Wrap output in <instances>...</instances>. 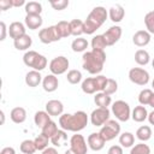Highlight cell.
I'll return each instance as SVG.
<instances>
[{
	"label": "cell",
	"instance_id": "obj_26",
	"mask_svg": "<svg viewBox=\"0 0 154 154\" xmlns=\"http://www.w3.org/2000/svg\"><path fill=\"white\" fill-rule=\"evenodd\" d=\"M81 88H82L83 93H85V94H94V93H96L97 88H96L95 78L94 77H87L85 79H83Z\"/></svg>",
	"mask_w": 154,
	"mask_h": 154
},
{
	"label": "cell",
	"instance_id": "obj_10",
	"mask_svg": "<svg viewBox=\"0 0 154 154\" xmlns=\"http://www.w3.org/2000/svg\"><path fill=\"white\" fill-rule=\"evenodd\" d=\"M38 38L42 43H52V42H57L59 41L61 37L59 36L58 31H57V28L55 25H51V26H47V28H43L38 31Z\"/></svg>",
	"mask_w": 154,
	"mask_h": 154
},
{
	"label": "cell",
	"instance_id": "obj_5",
	"mask_svg": "<svg viewBox=\"0 0 154 154\" xmlns=\"http://www.w3.org/2000/svg\"><path fill=\"white\" fill-rule=\"evenodd\" d=\"M99 132L102 136V138L106 142H108V141H112L113 138H116V136H118L120 134V125L117 120L109 119L101 126Z\"/></svg>",
	"mask_w": 154,
	"mask_h": 154
},
{
	"label": "cell",
	"instance_id": "obj_30",
	"mask_svg": "<svg viewBox=\"0 0 154 154\" xmlns=\"http://www.w3.org/2000/svg\"><path fill=\"white\" fill-rule=\"evenodd\" d=\"M136 137L140 141H142V142H146V141L150 140V137H152V129L148 125L140 126L137 129V131H136Z\"/></svg>",
	"mask_w": 154,
	"mask_h": 154
},
{
	"label": "cell",
	"instance_id": "obj_27",
	"mask_svg": "<svg viewBox=\"0 0 154 154\" xmlns=\"http://www.w3.org/2000/svg\"><path fill=\"white\" fill-rule=\"evenodd\" d=\"M70 29H71V35L73 36H81L84 34V22L81 19H72L70 22Z\"/></svg>",
	"mask_w": 154,
	"mask_h": 154
},
{
	"label": "cell",
	"instance_id": "obj_13",
	"mask_svg": "<svg viewBox=\"0 0 154 154\" xmlns=\"http://www.w3.org/2000/svg\"><path fill=\"white\" fill-rule=\"evenodd\" d=\"M105 143H106V141L102 138L100 132H93L88 136V146L94 152L101 150L105 147Z\"/></svg>",
	"mask_w": 154,
	"mask_h": 154
},
{
	"label": "cell",
	"instance_id": "obj_33",
	"mask_svg": "<svg viewBox=\"0 0 154 154\" xmlns=\"http://www.w3.org/2000/svg\"><path fill=\"white\" fill-rule=\"evenodd\" d=\"M42 132L41 134H43L45 136H47L48 138H52L57 132H58V125H57V123L55 122H53V120H51V122H48L42 129Z\"/></svg>",
	"mask_w": 154,
	"mask_h": 154
},
{
	"label": "cell",
	"instance_id": "obj_49",
	"mask_svg": "<svg viewBox=\"0 0 154 154\" xmlns=\"http://www.w3.org/2000/svg\"><path fill=\"white\" fill-rule=\"evenodd\" d=\"M0 154H16V150L12 147H5V148L1 149Z\"/></svg>",
	"mask_w": 154,
	"mask_h": 154
},
{
	"label": "cell",
	"instance_id": "obj_32",
	"mask_svg": "<svg viewBox=\"0 0 154 154\" xmlns=\"http://www.w3.org/2000/svg\"><path fill=\"white\" fill-rule=\"evenodd\" d=\"M119 143L122 147L124 148H130L134 146L135 143V136L131 134V132H123L120 136H119Z\"/></svg>",
	"mask_w": 154,
	"mask_h": 154
},
{
	"label": "cell",
	"instance_id": "obj_55",
	"mask_svg": "<svg viewBox=\"0 0 154 154\" xmlns=\"http://www.w3.org/2000/svg\"><path fill=\"white\" fill-rule=\"evenodd\" d=\"M152 66H153V69H154V58H153V61H152Z\"/></svg>",
	"mask_w": 154,
	"mask_h": 154
},
{
	"label": "cell",
	"instance_id": "obj_23",
	"mask_svg": "<svg viewBox=\"0 0 154 154\" xmlns=\"http://www.w3.org/2000/svg\"><path fill=\"white\" fill-rule=\"evenodd\" d=\"M131 118L136 122V123H142L143 120H146L148 118V112L144 106L140 105V106H136L132 112H131Z\"/></svg>",
	"mask_w": 154,
	"mask_h": 154
},
{
	"label": "cell",
	"instance_id": "obj_41",
	"mask_svg": "<svg viewBox=\"0 0 154 154\" xmlns=\"http://www.w3.org/2000/svg\"><path fill=\"white\" fill-rule=\"evenodd\" d=\"M130 154H150V148H149L148 144L141 142L138 144H135L131 148Z\"/></svg>",
	"mask_w": 154,
	"mask_h": 154
},
{
	"label": "cell",
	"instance_id": "obj_31",
	"mask_svg": "<svg viewBox=\"0 0 154 154\" xmlns=\"http://www.w3.org/2000/svg\"><path fill=\"white\" fill-rule=\"evenodd\" d=\"M149 60H150V57H149V53L146 49H138V51H136V53H135V61L138 65L144 66V65H147L149 63Z\"/></svg>",
	"mask_w": 154,
	"mask_h": 154
},
{
	"label": "cell",
	"instance_id": "obj_42",
	"mask_svg": "<svg viewBox=\"0 0 154 154\" xmlns=\"http://www.w3.org/2000/svg\"><path fill=\"white\" fill-rule=\"evenodd\" d=\"M144 24L149 34H154V11L148 12L144 16Z\"/></svg>",
	"mask_w": 154,
	"mask_h": 154
},
{
	"label": "cell",
	"instance_id": "obj_40",
	"mask_svg": "<svg viewBox=\"0 0 154 154\" xmlns=\"http://www.w3.org/2000/svg\"><path fill=\"white\" fill-rule=\"evenodd\" d=\"M66 79L71 84H77L82 81V73L78 70H70L66 75Z\"/></svg>",
	"mask_w": 154,
	"mask_h": 154
},
{
	"label": "cell",
	"instance_id": "obj_2",
	"mask_svg": "<svg viewBox=\"0 0 154 154\" xmlns=\"http://www.w3.org/2000/svg\"><path fill=\"white\" fill-rule=\"evenodd\" d=\"M83 60V69L91 75H97L102 71L105 61H106V53L99 49H91L85 52L82 57Z\"/></svg>",
	"mask_w": 154,
	"mask_h": 154
},
{
	"label": "cell",
	"instance_id": "obj_48",
	"mask_svg": "<svg viewBox=\"0 0 154 154\" xmlns=\"http://www.w3.org/2000/svg\"><path fill=\"white\" fill-rule=\"evenodd\" d=\"M0 30H1V35H0V41H4L6 38V32L8 31V28H6L5 22H0Z\"/></svg>",
	"mask_w": 154,
	"mask_h": 154
},
{
	"label": "cell",
	"instance_id": "obj_45",
	"mask_svg": "<svg viewBox=\"0 0 154 154\" xmlns=\"http://www.w3.org/2000/svg\"><path fill=\"white\" fill-rule=\"evenodd\" d=\"M51 6L57 11H63L69 6V0H55L51 1Z\"/></svg>",
	"mask_w": 154,
	"mask_h": 154
},
{
	"label": "cell",
	"instance_id": "obj_28",
	"mask_svg": "<svg viewBox=\"0 0 154 154\" xmlns=\"http://www.w3.org/2000/svg\"><path fill=\"white\" fill-rule=\"evenodd\" d=\"M55 28H57V31L59 34V36L63 38V37H67L71 35V29H70V22H66V20H60L55 24Z\"/></svg>",
	"mask_w": 154,
	"mask_h": 154
},
{
	"label": "cell",
	"instance_id": "obj_20",
	"mask_svg": "<svg viewBox=\"0 0 154 154\" xmlns=\"http://www.w3.org/2000/svg\"><path fill=\"white\" fill-rule=\"evenodd\" d=\"M42 79L43 78H42L40 71H36V70H31L25 75V83H26V85H29L31 88L37 87L42 82Z\"/></svg>",
	"mask_w": 154,
	"mask_h": 154
},
{
	"label": "cell",
	"instance_id": "obj_53",
	"mask_svg": "<svg viewBox=\"0 0 154 154\" xmlns=\"http://www.w3.org/2000/svg\"><path fill=\"white\" fill-rule=\"evenodd\" d=\"M149 106L154 109V93H153V96H152V99H150V102H149Z\"/></svg>",
	"mask_w": 154,
	"mask_h": 154
},
{
	"label": "cell",
	"instance_id": "obj_37",
	"mask_svg": "<svg viewBox=\"0 0 154 154\" xmlns=\"http://www.w3.org/2000/svg\"><path fill=\"white\" fill-rule=\"evenodd\" d=\"M49 141H51V138H48V137L45 136L43 134H40V135L36 136L35 140H34L37 150H45L46 148H48V143H49Z\"/></svg>",
	"mask_w": 154,
	"mask_h": 154
},
{
	"label": "cell",
	"instance_id": "obj_25",
	"mask_svg": "<svg viewBox=\"0 0 154 154\" xmlns=\"http://www.w3.org/2000/svg\"><path fill=\"white\" fill-rule=\"evenodd\" d=\"M35 125L40 129H42L48 122H51V116L47 113V111H37L34 116Z\"/></svg>",
	"mask_w": 154,
	"mask_h": 154
},
{
	"label": "cell",
	"instance_id": "obj_3",
	"mask_svg": "<svg viewBox=\"0 0 154 154\" xmlns=\"http://www.w3.org/2000/svg\"><path fill=\"white\" fill-rule=\"evenodd\" d=\"M107 17H108V12L105 7L102 6L94 7L88 14L87 19L84 20V34L87 35L94 34L106 22Z\"/></svg>",
	"mask_w": 154,
	"mask_h": 154
},
{
	"label": "cell",
	"instance_id": "obj_44",
	"mask_svg": "<svg viewBox=\"0 0 154 154\" xmlns=\"http://www.w3.org/2000/svg\"><path fill=\"white\" fill-rule=\"evenodd\" d=\"M95 78V82H96V88H97V91H103L105 87H106V83H107V77L106 76H102V75H97Z\"/></svg>",
	"mask_w": 154,
	"mask_h": 154
},
{
	"label": "cell",
	"instance_id": "obj_54",
	"mask_svg": "<svg viewBox=\"0 0 154 154\" xmlns=\"http://www.w3.org/2000/svg\"><path fill=\"white\" fill-rule=\"evenodd\" d=\"M64 154H75V153H73V152H72L71 149H67V150H66V152H65Z\"/></svg>",
	"mask_w": 154,
	"mask_h": 154
},
{
	"label": "cell",
	"instance_id": "obj_46",
	"mask_svg": "<svg viewBox=\"0 0 154 154\" xmlns=\"http://www.w3.org/2000/svg\"><path fill=\"white\" fill-rule=\"evenodd\" d=\"M11 7H13L12 0H1V1H0V10H1V11L10 10Z\"/></svg>",
	"mask_w": 154,
	"mask_h": 154
},
{
	"label": "cell",
	"instance_id": "obj_7",
	"mask_svg": "<svg viewBox=\"0 0 154 154\" xmlns=\"http://www.w3.org/2000/svg\"><path fill=\"white\" fill-rule=\"evenodd\" d=\"M69 59L66 57H63V55H59V57H55L54 59L51 60L49 63V71L52 75H55V76H59V75H63L69 69Z\"/></svg>",
	"mask_w": 154,
	"mask_h": 154
},
{
	"label": "cell",
	"instance_id": "obj_15",
	"mask_svg": "<svg viewBox=\"0 0 154 154\" xmlns=\"http://www.w3.org/2000/svg\"><path fill=\"white\" fill-rule=\"evenodd\" d=\"M25 34H26L25 32V25L23 23L13 22V23L10 24V26H8V35H10L11 38H13V41L19 38V37H22V36H24Z\"/></svg>",
	"mask_w": 154,
	"mask_h": 154
},
{
	"label": "cell",
	"instance_id": "obj_35",
	"mask_svg": "<svg viewBox=\"0 0 154 154\" xmlns=\"http://www.w3.org/2000/svg\"><path fill=\"white\" fill-rule=\"evenodd\" d=\"M25 12L26 14H41L42 5L37 1H29L25 5Z\"/></svg>",
	"mask_w": 154,
	"mask_h": 154
},
{
	"label": "cell",
	"instance_id": "obj_34",
	"mask_svg": "<svg viewBox=\"0 0 154 154\" xmlns=\"http://www.w3.org/2000/svg\"><path fill=\"white\" fill-rule=\"evenodd\" d=\"M71 48L73 52H84L88 48V41L83 37H77L72 41L71 43Z\"/></svg>",
	"mask_w": 154,
	"mask_h": 154
},
{
	"label": "cell",
	"instance_id": "obj_1",
	"mask_svg": "<svg viewBox=\"0 0 154 154\" xmlns=\"http://www.w3.org/2000/svg\"><path fill=\"white\" fill-rule=\"evenodd\" d=\"M88 124V116L84 111H77L73 114L65 113L59 117V125L65 131L78 132Z\"/></svg>",
	"mask_w": 154,
	"mask_h": 154
},
{
	"label": "cell",
	"instance_id": "obj_21",
	"mask_svg": "<svg viewBox=\"0 0 154 154\" xmlns=\"http://www.w3.org/2000/svg\"><path fill=\"white\" fill-rule=\"evenodd\" d=\"M10 118L16 124H22L26 119V111L23 107H14L10 113Z\"/></svg>",
	"mask_w": 154,
	"mask_h": 154
},
{
	"label": "cell",
	"instance_id": "obj_16",
	"mask_svg": "<svg viewBox=\"0 0 154 154\" xmlns=\"http://www.w3.org/2000/svg\"><path fill=\"white\" fill-rule=\"evenodd\" d=\"M132 42L137 47H144L150 42V34L147 30H138L134 34Z\"/></svg>",
	"mask_w": 154,
	"mask_h": 154
},
{
	"label": "cell",
	"instance_id": "obj_4",
	"mask_svg": "<svg viewBox=\"0 0 154 154\" xmlns=\"http://www.w3.org/2000/svg\"><path fill=\"white\" fill-rule=\"evenodd\" d=\"M23 61L26 66L32 67V70L42 71L47 66V59L45 55L35 52V51H28L23 55Z\"/></svg>",
	"mask_w": 154,
	"mask_h": 154
},
{
	"label": "cell",
	"instance_id": "obj_12",
	"mask_svg": "<svg viewBox=\"0 0 154 154\" xmlns=\"http://www.w3.org/2000/svg\"><path fill=\"white\" fill-rule=\"evenodd\" d=\"M102 35H103V38H105L107 46H113L116 42L119 41V38L122 36V28L119 25H113Z\"/></svg>",
	"mask_w": 154,
	"mask_h": 154
},
{
	"label": "cell",
	"instance_id": "obj_17",
	"mask_svg": "<svg viewBox=\"0 0 154 154\" xmlns=\"http://www.w3.org/2000/svg\"><path fill=\"white\" fill-rule=\"evenodd\" d=\"M58 85H59V81H58V77L55 75H52V73L47 75L42 79V87H43L45 91L53 93L58 89Z\"/></svg>",
	"mask_w": 154,
	"mask_h": 154
},
{
	"label": "cell",
	"instance_id": "obj_36",
	"mask_svg": "<svg viewBox=\"0 0 154 154\" xmlns=\"http://www.w3.org/2000/svg\"><path fill=\"white\" fill-rule=\"evenodd\" d=\"M20 152L23 154H34L37 149H36V146H35V142L32 140H24L22 143H20Z\"/></svg>",
	"mask_w": 154,
	"mask_h": 154
},
{
	"label": "cell",
	"instance_id": "obj_51",
	"mask_svg": "<svg viewBox=\"0 0 154 154\" xmlns=\"http://www.w3.org/2000/svg\"><path fill=\"white\" fill-rule=\"evenodd\" d=\"M12 4H13V7H20V6H25L26 2L24 0H12Z\"/></svg>",
	"mask_w": 154,
	"mask_h": 154
},
{
	"label": "cell",
	"instance_id": "obj_56",
	"mask_svg": "<svg viewBox=\"0 0 154 154\" xmlns=\"http://www.w3.org/2000/svg\"><path fill=\"white\" fill-rule=\"evenodd\" d=\"M152 87H153V89H154V79H153V82H152Z\"/></svg>",
	"mask_w": 154,
	"mask_h": 154
},
{
	"label": "cell",
	"instance_id": "obj_24",
	"mask_svg": "<svg viewBox=\"0 0 154 154\" xmlns=\"http://www.w3.org/2000/svg\"><path fill=\"white\" fill-rule=\"evenodd\" d=\"M94 102L96 103V106H99V107H101V108H107V107L111 105L112 99H111L109 95L105 94L103 91H99V93H96L95 96H94Z\"/></svg>",
	"mask_w": 154,
	"mask_h": 154
},
{
	"label": "cell",
	"instance_id": "obj_50",
	"mask_svg": "<svg viewBox=\"0 0 154 154\" xmlns=\"http://www.w3.org/2000/svg\"><path fill=\"white\" fill-rule=\"evenodd\" d=\"M41 154H58V150H57L54 147H48V148H46L45 150H42Z\"/></svg>",
	"mask_w": 154,
	"mask_h": 154
},
{
	"label": "cell",
	"instance_id": "obj_18",
	"mask_svg": "<svg viewBox=\"0 0 154 154\" xmlns=\"http://www.w3.org/2000/svg\"><path fill=\"white\" fill-rule=\"evenodd\" d=\"M124 14H125V11H124L123 6L119 5V4L113 5V6L108 10V17H109V19H111L113 23H119V22H122L123 18H124Z\"/></svg>",
	"mask_w": 154,
	"mask_h": 154
},
{
	"label": "cell",
	"instance_id": "obj_39",
	"mask_svg": "<svg viewBox=\"0 0 154 154\" xmlns=\"http://www.w3.org/2000/svg\"><path fill=\"white\" fill-rule=\"evenodd\" d=\"M152 96H153V91L150 89H143V90H141V93L138 94V102H140V105H142V106L149 105Z\"/></svg>",
	"mask_w": 154,
	"mask_h": 154
},
{
	"label": "cell",
	"instance_id": "obj_9",
	"mask_svg": "<svg viewBox=\"0 0 154 154\" xmlns=\"http://www.w3.org/2000/svg\"><path fill=\"white\" fill-rule=\"evenodd\" d=\"M70 149L75 154H87L88 146L85 142V138L81 134H75L70 138Z\"/></svg>",
	"mask_w": 154,
	"mask_h": 154
},
{
	"label": "cell",
	"instance_id": "obj_14",
	"mask_svg": "<svg viewBox=\"0 0 154 154\" xmlns=\"http://www.w3.org/2000/svg\"><path fill=\"white\" fill-rule=\"evenodd\" d=\"M46 111L51 117H60L64 111V105L59 100H49L46 103Z\"/></svg>",
	"mask_w": 154,
	"mask_h": 154
},
{
	"label": "cell",
	"instance_id": "obj_47",
	"mask_svg": "<svg viewBox=\"0 0 154 154\" xmlns=\"http://www.w3.org/2000/svg\"><path fill=\"white\" fill-rule=\"evenodd\" d=\"M107 154H123V148L120 146H112L109 147Z\"/></svg>",
	"mask_w": 154,
	"mask_h": 154
},
{
	"label": "cell",
	"instance_id": "obj_22",
	"mask_svg": "<svg viewBox=\"0 0 154 154\" xmlns=\"http://www.w3.org/2000/svg\"><path fill=\"white\" fill-rule=\"evenodd\" d=\"M13 45H14V48L18 49V51H26V49H29L31 47L32 38H31V36H29V35L25 34L24 36L14 40L13 41Z\"/></svg>",
	"mask_w": 154,
	"mask_h": 154
},
{
	"label": "cell",
	"instance_id": "obj_6",
	"mask_svg": "<svg viewBox=\"0 0 154 154\" xmlns=\"http://www.w3.org/2000/svg\"><path fill=\"white\" fill-rule=\"evenodd\" d=\"M112 113L119 122H128L131 117V109L128 102L123 100H117L112 105Z\"/></svg>",
	"mask_w": 154,
	"mask_h": 154
},
{
	"label": "cell",
	"instance_id": "obj_11",
	"mask_svg": "<svg viewBox=\"0 0 154 154\" xmlns=\"http://www.w3.org/2000/svg\"><path fill=\"white\" fill-rule=\"evenodd\" d=\"M107 120H109V109L97 107L90 114V122L94 126H102Z\"/></svg>",
	"mask_w": 154,
	"mask_h": 154
},
{
	"label": "cell",
	"instance_id": "obj_38",
	"mask_svg": "<svg viewBox=\"0 0 154 154\" xmlns=\"http://www.w3.org/2000/svg\"><path fill=\"white\" fill-rule=\"evenodd\" d=\"M106 47H107V43L103 38V35H96L91 38V48L93 49L103 51Z\"/></svg>",
	"mask_w": 154,
	"mask_h": 154
},
{
	"label": "cell",
	"instance_id": "obj_52",
	"mask_svg": "<svg viewBox=\"0 0 154 154\" xmlns=\"http://www.w3.org/2000/svg\"><path fill=\"white\" fill-rule=\"evenodd\" d=\"M148 122L150 123V125H154V109L150 112V113H148Z\"/></svg>",
	"mask_w": 154,
	"mask_h": 154
},
{
	"label": "cell",
	"instance_id": "obj_19",
	"mask_svg": "<svg viewBox=\"0 0 154 154\" xmlns=\"http://www.w3.org/2000/svg\"><path fill=\"white\" fill-rule=\"evenodd\" d=\"M24 23L30 30H36V29L41 28L43 19H42L41 14H26Z\"/></svg>",
	"mask_w": 154,
	"mask_h": 154
},
{
	"label": "cell",
	"instance_id": "obj_8",
	"mask_svg": "<svg viewBox=\"0 0 154 154\" xmlns=\"http://www.w3.org/2000/svg\"><path fill=\"white\" fill-rule=\"evenodd\" d=\"M129 79L137 85H146L149 82V72L141 67H132L129 71Z\"/></svg>",
	"mask_w": 154,
	"mask_h": 154
},
{
	"label": "cell",
	"instance_id": "obj_29",
	"mask_svg": "<svg viewBox=\"0 0 154 154\" xmlns=\"http://www.w3.org/2000/svg\"><path fill=\"white\" fill-rule=\"evenodd\" d=\"M67 140V134L65 130H58V132L51 138V143L54 146V147H60V146H64L65 142Z\"/></svg>",
	"mask_w": 154,
	"mask_h": 154
},
{
	"label": "cell",
	"instance_id": "obj_43",
	"mask_svg": "<svg viewBox=\"0 0 154 154\" xmlns=\"http://www.w3.org/2000/svg\"><path fill=\"white\" fill-rule=\"evenodd\" d=\"M117 89H118V83H117V81L113 79V78H108V79H107V83H106V87H105V89H103V93L111 96L112 94H114V93L117 91Z\"/></svg>",
	"mask_w": 154,
	"mask_h": 154
}]
</instances>
